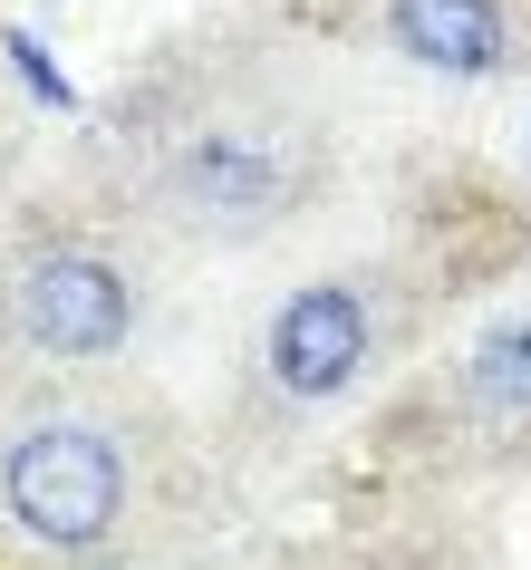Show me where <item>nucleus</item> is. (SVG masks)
Masks as SVG:
<instances>
[{
  "instance_id": "nucleus-1",
  "label": "nucleus",
  "mask_w": 531,
  "mask_h": 570,
  "mask_svg": "<svg viewBox=\"0 0 531 570\" xmlns=\"http://www.w3.org/2000/svg\"><path fill=\"white\" fill-rule=\"evenodd\" d=\"M165 522V425L107 367H39L0 387V541L49 561L146 551Z\"/></svg>"
},
{
  "instance_id": "nucleus-2",
  "label": "nucleus",
  "mask_w": 531,
  "mask_h": 570,
  "mask_svg": "<svg viewBox=\"0 0 531 570\" xmlns=\"http://www.w3.org/2000/svg\"><path fill=\"white\" fill-rule=\"evenodd\" d=\"M146 204L194 242H271L328 194V126L262 78L194 88L146 126Z\"/></svg>"
},
{
  "instance_id": "nucleus-3",
  "label": "nucleus",
  "mask_w": 531,
  "mask_h": 570,
  "mask_svg": "<svg viewBox=\"0 0 531 570\" xmlns=\"http://www.w3.org/2000/svg\"><path fill=\"white\" fill-rule=\"evenodd\" d=\"M136 320H146V271L117 242L49 233V242L0 252V358L107 367L136 348Z\"/></svg>"
},
{
  "instance_id": "nucleus-4",
  "label": "nucleus",
  "mask_w": 531,
  "mask_h": 570,
  "mask_svg": "<svg viewBox=\"0 0 531 570\" xmlns=\"http://www.w3.org/2000/svg\"><path fill=\"white\" fill-rule=\"evenodd\" d=\"M377 358H386V309H377V291L357 271L299 281L262 330V377L291 406H338V396H357L377 377Z\"/></svg>"
},
{
  "instance_id": "nucleus-5",
  "label": "nucleus",
  "mask_w": 531,
  "mask_h": 570,
  "mask_svg": "<svg viewBox=\"0 0 531 570\" xmlns=\"http://www.w3.org/2000/svg\"><path fill=\"white\" fill-rule=\"evenodd\" d=\"M386 49L435 78H502L522 59L502 0H386Z\"/></svg>"
},
{
  "instance_id": "nucleus-6",
  "label": "nucleus",
  "mask_w": 531,
  "mask_h": 570,
  "mask_svg": "<svg viewBox=\"0 0 531 570\" xmlns=\"http://www.w3.org/2000/svg\"><path fill=\"white\" fill-rule=\"evenodd\" d=\"M454 406H464L473 435H502V445H531V309L493 320L454 358Z\"/></svg>"
},
{
  "instance_id": "nucleus-7",
  "label": "nucleus",
  "mask_w": 531,
  "mask_h": 570,
  "mask_svg": "<svg viewBox=\"0 0 531 570\" xmlns=\"http://www.w3.org/2000/svg\"><path fill=\"white\" fill-rule=\"evenodd\" d=\"M522 175H531V117H522Z\"/></svg>"
}]
</instances>
